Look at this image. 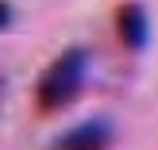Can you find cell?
I'll return each mask as SVG.
<instances>
[{
	"mask_svg": "<svg viewBox=\"0 0 158 150\" xmlns=\"http://www.w3.org/2000/svg\"><path fill=\"white\" fill-rule=\"evenodd\" d=\"M100 139H104V127H81V131H69L58 146H73V150H100Z\"/></svg>",
	"mask_w": 158,
	"mask_h": 150,
	"instance_id": "obj_2",
	"label": "cell"
},
{
	"mask_svg": "<svg viewBox=\"0 0 158 150\" xmlns=\"http://www.w3.org/2000/svg\"><path fill=\"white\" fill-rule=\"evenodd\" d=\"M81 69H85V54L69 50L66 58H58V62L50 66V73L43 77V100H46L50 108L66 104V100L73 96V89L81 85Z\"/></svg>",
	"mask_w": 158,
	"mask_h": 150,
	"instance_id": "obj_1",
	"label": "cell"
}]
</instances>
